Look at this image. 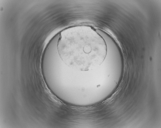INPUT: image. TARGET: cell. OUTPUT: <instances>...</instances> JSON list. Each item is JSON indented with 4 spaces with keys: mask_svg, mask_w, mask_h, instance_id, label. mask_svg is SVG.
I'll return each mask as SVG.
<instances>
[{
    "mask_svg": "<svg viewBox=\"0 0 161 128\" xmlns=\"http://www.w3.org/2000/svg\"><path fill=\"white\" fill-rule=\"evenodd\" d=\"M57 47L65 64L82 70L91 68L97 58L103 62L107 52L106 43L98 30L85 25L72 26L62 31Z\"/></svg>",
    "mask_w": 161,
    "mask_h": 128,
    "instance_id": "6da1fadb",
    "label": "cell"
}]
</instances>
